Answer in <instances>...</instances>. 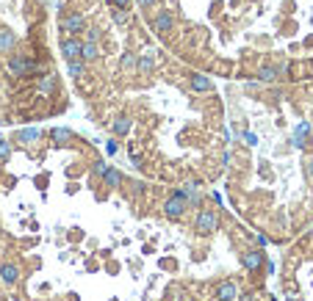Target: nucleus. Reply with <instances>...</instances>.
<instances>
[{
    "mask_svg": "<svg viewBox=\"0 0 313 301\" xmlns=\"http://www.w3.org/2000/svg\"><path fill=\"white\" fill-rule=\"evenodd\" d=\"M6 66H9V75L11 78H25V75H33L36 72V61L31 56H25V53H9V61H6Z\"/></svg>",
    "mask_w": 313,
    "mask_h": 301,
    "instance_id": "nucleus-1",
    "label": "nucleus"
},
{
    "mask_svg": "<svg viewBox=\"0 0 313 301\" xmlns=\"http://www.w3.org/2000/svg\"><path fill=\"white\" fill-rule=\"evenodd\" d=\"M58 25H61V31H64V33H70V36H78V33H84V28H86V17L80 14L78 9L61 11Z\"/></svg>",
    "mask_w": 313,
    "mask_h": 301,
    "instance_id": "nucleus-2",
    "label": "nucleus"
},
{
    "mask_svg": "<svg viewBox=\"0 0 313 301\" xmlns=\"http://www.w3.org/2000/svg\"><path fill=\"white\" fill-rule=\"evenodd\" d=\"M186 210H189V199H186L183 191H175V194L164 202V216L169 218V221H180V218L186 216Z\"/></svg>",
    "mask_w": 313,
    "mask_h": 301,
    "instance_id": "nucleus-3",
    "label": "nucleus"
},
{
    "mask_svg": "<svg viewBox=\"0 0 313 301\" xmlns=\"http://www.w3.org/2000/svg\"><path fill=\"white\" fill-rule=\"evenodd\" d=\"M216 229H219V216H216L214 210H208V207L197 210V218H194V232L197 235H214Z\"/></svg>",
    "mask_w": 313,
    "mask_h": 301,
    "instance_id": "nucleus-4",
    "label": "nucleus"
},
{
    "mask_svg": "<svg viewBox=\"0 0 313 301\" xmlns=\"http://www.w3.org/2000/svg\"><path fill=\"white\" fill-rule=\"evenodd\" d=\"M150 28L158 36H169L175 31V14L169 9H158V14H153V19H150Z\"/></svg>",
    "mask_w": 313,
    "mask_h": 301,
    "instance_id": "nucleus-5",
    "label": "nucleus"
},
{
    "mask_svg": "<svg viewBox=\"0 0 313 301\" xmlns=\"http://www.w3.org/2000/svg\"><path fill=\"white\" fill-rule=\"evenodd\" d=\"M80 44H84V39H78V36H70V33H64V36H61V42H58L64 61L80 58Z\"/></svg>",
    "mask_w": 313,
    "mask_h": 301,
    "instance_id": "nucleus-6",
    "label": "nucleus"
},
{
    "mask_svg": "<svg viewBox=\"0 0 313 301\" xmlns=\"http://www.w3.org/2000/svg\"><path fill=\"white\" fill-rule=\"evenodd\" d=\"M58 88V75L56 72H42L36 78V91L42 94V97H53Z\"/></svg>",
    "mask_w": 313,
    "mask_h": 301,
    "instance_id": "nucleus-7",
    "label": "nucleus"
},
{
    "mask_svg": "<svg viewBox=\"0 0 313 301\" xmlns=\"http://www.w3.org/2000/svg\"><path fill=\"white\" fill-rule=\"evenodd\" d=\"M263 263H266V254H263L261 249H247V251H241V265L247 271H261L263 268Z\"/></svg>",
    "mask_w": 313,
    "mask_h": 301,
    "instance_id": "nucleus-8",
    "label": "nucleus"
},
{
    "mask_svg": "<svg viewBox=\"0 0 313 301\" xmlns=\"http://www.w3.org/2000/svg\"><path fill=\"white\" fill-rule=\"evenodd\" d=\"M216 301H233L236 296H239V285L233 282V279H224V282L216 285Z\"/></svg>",
    "mask_w": 313,
    "mask_h": 301,
    "instance_id": "nucleus-9",
    "label": "nucleus"
},
{
    "mask_svg": "<svg viewBox=\"0 0 313 301\" xmlns=\"http://www.w3.org/2000/svg\"><path fill=\"white\" fill-rule=\"evenodd\" d=\"M308 133H310V122H299L294 127V133H291V144H294V149H305V144H308Z\"/></svg>",
    "mask_w": 313,
    "mask_h": 301,
    "instance_id": "nucleus-10",
    "label": "nucleus"
},
{
    "mask_svg": "<svg viewBox=\"0 0 313 301\" xmlns=\"http://www.w3.org/2000/svg\"><path fill=\"white\" fill-rule=\"evenodd\" d=\"M17 47V33L9 28H0V56H9Z\"/></svg>",
    "mask_w": 313,
    "mask_h": 301,
    "instance_id": "nucleus-11",
    "label": "nucleus"
},
{
    "mask_svg": "<svg viewBox=\"0 0 313 301\" xmlns=\"http://www.w3.org/2000/svg\"><path fill=\"white\" fill-rule=\"evenodd\" d=\"M189 83H192V88H194L197 94H208V91H214V83H211V78H205L202 72L189 75Z\"/></svg>",
    "mask_w": 313,
    "mask_h": 301,
    "instance_id": "nucleus-12",
    "label": "nucleus"
},
{
    "mask_svg": "<svg viewBox=\"0 0 313 301\" xmlns=\"http://www.w3.org/2000/svg\"><path fill=\"white\" fill-rule=\"evenodd\" d=\"M19 279V265L17 263H3L0 265V282L3 285H17Z\"/></svg>",
    "mask_w": 313,
    "mask_h": 301,
    "instance_id": "nucleus-13",
    "label": "nucleus"
},
{
    "mask_svg": "<svg viewBox=\"0 0 313 301\" xmlns=\"http://www.w3.org/2000/svg\"><path fill=\"white\" fill-rule=\"evenodd\" d=\"M136 72L139 75H153L155 72V56L153 53H144V56L136 58Z\"/></svg>",
    "mask_w": 313,
    "mask_h": 301,
    "instance_id": "nucleus-14",
    "label": "nucleus"
},
{
    "mask_svg": "<svg viewBox=\"0 0 313 301\" xmlns=\"http://www.w3.org/2000/svg\"><path fill=\"white\" fill-rule=\"evenodd\" d=\"M131 127H133V119H131V116H125V113L117 116V119L111 122L114 135H128V133H131Z\"/></svg>",
    "mask_w": 313,
    "mask_h": 301,
    "instance_id": "nucleus-15",
    "label": "nucleus"
},
{
    "mask_svg": "<svg viewBox=\"0 0 313 301\" xmlns=\"http://www.w3.org/2000/svg\"><path fill=\"white\" fill-rule=\"evenodd\" d=\"M80 58H84L86 64L97 61V58H100V47H97V42H84V44H80Z\"/></svg>",
    "mask_w": 313,
    "mask_h": 301,
    "instance_id": "nucleus-16",
    "label": "nucleus"
},
{
    "mask_svg": "<svg viewBox=\"0 0 313 301\" xmlns=\"http://www.w3.org/2000/svg\"><path fill=\"white\" fill-rule=\"evenodd\" d=\"M122 180H125V177H122L119 169H111V166H108L106 172H103V186H108V188H119Z\"/></svg>",
    "mask_w": 313,
    "mask_h": 301,
    "instance_id": "nucleus-17",
    "label": "nucleus"
},
{
    "mask_svg": "<svg viewBox=\"0 0 313 301\" xmlns=\"http://www.w3.org/2000/svg\"><path fill=\"white\" fill-rule=\"evenodd\" d=\"M67 72H70L72 75V78H84V75H86V61L84 58H72V61H67Z\"/></svg>",
    "mask_w": 313,
    "mask_h": 301,
    "instance_id": "nucleus-18",
    "label": "nucleus"
},
{
    "mask_svg": "<svg viewBox=\"0 0 313 301\" xmlns=\"http://www.w3.org/2000/svg\"><path fill=\"white\" fill-rule=\"evenodd\" d=\"M39 138H42V133H39L36 127H28V130H19V133L14 135V141H23V144H36Z\"/></svg>",
    "mask_w": 313,
    "mask_h": 301,
    "instance_id": "nucleus-19",
    "label": "nucleus"
},
{
    "mask_svg": "<svg viewBox=\"0 0 313 301\" xmlns=\"http://www.w3.org/2000/svg\"><path fill=\"white\" fill-rule=\"evenodd\" d=\"M277 66H261V70H258V78H261V83H275L277 80Z\"/></svg>",
    "mask_w": 313,
    "mask_h": 301,
    "instance_id": "nucleus-20",
    "label": "nucleus"
},
{
    "mask_svg": "<svg viewBox=\"0 0 313 301\" xmlns=\"http://www.w3.org/2000/svg\"><path fill=\"white\" fill-rule=\"evenodd\" d=\"M136 58H139V56H136V53H122V58H119V66H122V70H136Z\"/></svg>",
    "mask_w": 313,
    "mask_h": 301,
    "instance_id": "nucleus-21",
    "label": "nucleus"
},
{
    "mask_svg": "<svg viewBox=\"0 0 313 301\" xmlns=\"http://www.w3.org/2000/svg\"><path fill=\"white\" fill-rule=\"evenodd\" d=\"M50 135H53V141H56V144H67V141L72 138V133H70V130H67V127H56Z\"/></svg>",
    "mask_w": 313,
    "mask_h": 301,
    "instance_id": "nucleus-22",
    "label": "nucleus"
},
{
    "mask_svg": "<svg viewBox=\"0 0 313 301\" xmlns=\"http://www.w3.org/2000/svg\"><path fill=\"white\" fill-rule=\"evenodd\" d=\"M100 39H103L100 28H84V42H100Z\"/></svg>",
    "mask_w": 313,
    "mask_h": 301,
    "instance_id": "nucleus-23",
    "label": "nucleus"
},
{
    "mask_svg": "<svg viewBox=\"0 0 313 301\" xmlns=\"http://www.w3.org/2000/svg\"><path fill=\"white\" fill-rule=\"evenodd\" d=\"M128 17H131V14H128V9H111V19H114L117 25H125Z\"/></svg>",
    "mask_w": 313,
    "mask_h": 301,
    "instance_id": "nucleus-24",
    "label": "nucleus"
},
{
    "mask_svg": "<svg viewBox=\"0 0 313 301\" xmlns=\"http://www.w3.org/2000/svg\"><path fill=\"white\" fill-rule=\"evenodd\" d=\"M11 155V141H0V160H9Z\"/></svg>",
    "mask_w": 313,
    "mask_h": 301,
    "instance_id": "nucleus-25",
    "label": "nucleus"
},
{
    "mask_svg": "<svg viewBox=\"0 0 313 301\" xmlns=\"http://www.w3.org/2000/svg\"><path fill=\"white\" fill-rule=\"evenodd\" d=\"M136 3H139L141 11H153L155 6H158V0H136Z\"/></svg>",
    "mask_w": 313,
    "mask_h": 301,
    "instance_id": "nucleus-26",
    "label": "nucleus"
},
{
    "mask_svg": "<svg viewBox=\"0 0 313 301\" xmlns=\"http://www.w3.org/2000/svg\"><path fill=\"white\" fill-rule=\"evenodd\" d=\"M106 169H108V163H106V160H97V163H94V166H92V172L103 177V172H106Z\"/></svg>",
    "mask_w": 313,
    "mask_h": 301,
    "instance_id": "nucleus-27",
    "label": "nucleus"
},
{
    "mask_svg": "<svg viewBox=\"0 0 313 301\" xmlns=\"http://www.w3.org/2000/svg\"><path fill=\"white\" fill-rule=\"evenodd\" d=\"M108 6H111V9H128L131 0H108Z\"/></svg>",
    "mask_w": 313,
    "mask_h": 301,
    "instance_id": "nucleus-28",
    "label": "nucleus"
},
{
    "mask_svg": "<svg viewBox=\"0 0 313 301\" xmlns=\"http://www.w3.org/2000/svg\"><path fill=\"white\" fill-rule=\"evenodd\" d=\"M106 152H108V155H117V152H119V144H117V141H108V144H106Z\"/></svg>",
    "mask_w": 313,
    "mask_h": 301,
    "instance_id": "nucleus-29",
    "label": "nucleus"
},
{
    "mask_svg": "<svg viewBox=\"0 0 313 301\" xmlns=\"http://www.w3.org/2000/svg\"><path fill=\"white\" fill-rule=\"evenodd\" d=\"M241 138H244V144H249V147H255V144H258V138H255V133H244Z\"/></svg>",
    "mask_w": 313,
    "mask_h": 301,
    "instance_id": "nucleus-30",
    "label": "nucleus"
},
{
    "mask_svg": "<svg viewBox=\"0 0 313 301\" xmlns=\"http://www.w3.org/2000/svg\"><path fill=\"white\" fill-rule=\"evenodd\" d=\"M308 174H310V177H313V158H310V160H308Z\"/></svg>",
    "mask_w": 313,
    "mask_h": 301,
    "instance_id": "nucleus-31",
    "label": "nucleus"
},
{
    "mask_svg": "<svg viewBox=\"0 0 313 301\" xmlns=\"http://www.w3.org/2000/svg\"><path fill=\"white\" fill-rule=\"evenodd\" d=\"M0 285H3V282H0Z\"/></svg>",
    "mask_w": 313,
    "mask_h": 301,
    "instance_id": "nucleus-32",
    "label": "nucleus"
}]
</instances>
